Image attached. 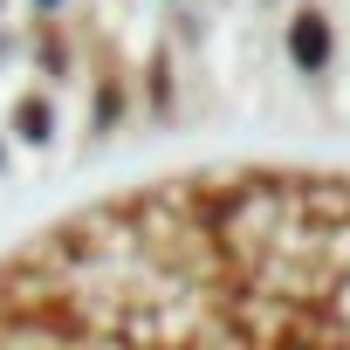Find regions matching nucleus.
I'll use <instances>...</instances> for the list:
<instances>
[{"mask_svg": "<svg viewBox=\"0 0 350 350\" xmlns=\"http://www.w3.org/2000/svg\"><path fill=\"white\" fill-rule=\"evenodd\" d=\"M0 350H350V144L213 137L8 200Z\"/></svg>", "mask_w": 350, "mask_h": 350, "instance_id": "nucleus-1", "label": "nucleus"}]
</instances>
